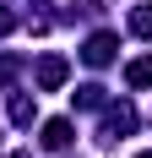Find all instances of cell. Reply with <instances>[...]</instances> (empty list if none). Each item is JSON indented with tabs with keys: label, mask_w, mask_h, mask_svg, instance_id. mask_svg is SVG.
Wrapping results in <instances>:
<instances>
[{
	"label": "cell",
	"mask_w": 152,
	"mask_h": 158,
	"mask_svg": "<svg viewBox=\"0 0 152 158\" xmlns=\"http://www.w3.org/2000/svg\"><path fill=\"white\" fill-rule=\"evenodd\" d=\"M44 147H49V153L71 147V120H49V126H44Z\"/></svg>",
	"instance_id": "2"
},
{
	"label": "cell",
	"mask_w": 152,
	"mask_h": 158,
	"mask_svg": "<svg viewBox=\"0 0 152 158\" xmlns=\"http://www.w3.org/2000/svg\"><path fill=\"white\" fill-rule=\"evenodd\" d=\"M11 27H16V16L6 11V6H0V33H11Z\"/></svg>",
	"instance_id": "8"
},
{
	"label": "cell",
	"mask_w": 152,
	"mask_h": 158,
	"mask_svg": "<svg viewBox=\"0 0 152 158\" xmlns=\"http://www.w3.org/2000/svg\"><path fill=\"white\" fill-rule=\"evenodd\" d=\"M38 82H44V87H60V82H65V60H54V55H49V60L38 65Z\"/></svg>",
	"instance_id": "3"
},
{
	"label": "cell",
	"mask_w": 152,
	"mask_h": 158,
	"mask_svg": "<svg viewBox=\"0 0 152 158\" xmlns=\"http://www.w3.org/2000/svg\"><path fill=\"white\" fill-rule=\"evenodd\" d=\"M11 120H16V126H27V120H33V98H22V93L11 98Z\"/></svg>",
	"instance_id": "6"
},
{
	"label": "cell",
	"mask_w": 152,
	"mask_h": 158,
	"mask_svg": "<svg viewBox=\"0 0 152 158\" xmlns=\"http://www.w3.org/2000/svg\"><path fill=\"white\" fill-rule=\"evenodd\" d=\"M130 87H152V60H130Z\"/></svg>",
	"instance_id": "5"
},
{
	"label": "cell",
	"mask_w": 152,
	"mask_h": 158,
	"mask_svg": "<svg viewBox=\"0 0 152 158\" xmlns=\"http://www.w3.org/2000/svg\"><path fill=\"white\" fill-rule=\"evenodd\" d=\"M11 77H16V60H11V55H0V87H6Z\"/></svg>",
	"instance_id": "7"
},
{
	"label": "cell",
	"mask_w": 152,
	"mask_h": 158,
	"mask_svg": "<svg viewBox=\"0 0 152 158\" xmlns=\"http://www.w3.org/2000/svg\"><path fill=\"white\" fill-rule=\"evenodd\" d=\"M82 55H87V65H109L114 60V33H92Z\"/></svg>",
	"instance_id": "1"
},
{
	"label": "cell",
	"mask_w": 152,
	"mask_h": 158,
	"mask_svg": "<svg viewBox=\"0 0 152 158\" xmlns=\"http://www.w3.org/2000/svg\"><path fill=\"white\" fill-rule=\"evenodd\" d=\"M141 158H152V153H141Z\"/></svg>",
	"instance_id": "10"
},
{
	"label": "cell",
	"mask_w": 152,
	"mask_h": 158,
	"mask_svg": "<svg viewBox=\"0 0 152 158\" xmlns=\"http://www.w3.org/2000/svg\"><path fill=\"white\" fill-rule=\"evenodd\" d=\"M11 158H27V153H11Z\"/></svg>",
	"instance_id": "9"
},
{
	"label": "cell",
	"mask_w": 152,
	"mask_h": 158,
	"mask_svg": "<svg viewBox=\"0 0 152 158\" xmlns=\"http://www.w3.org/2000/svg\"><path fill=\"white\" fill-rule=\"evenodd\" d=\"M130 33L136 38H152V6H136L130 11Z\"/></svg>",
	"instance_id": "4"
}]
</instances>
